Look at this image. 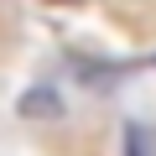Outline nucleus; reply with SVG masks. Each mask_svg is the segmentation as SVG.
<instances>
[{
	"label": "nucleus",
	"mask_w": 156,
	"mask_h": 156,
	"mask_svg": "<svg viewBox=\"0 0 156 156\" xmlns=\"http://www.w3.org/2000/svg\"><path fill=\"white\" fill-rule=\"evenodd\" d=\"M21 109H26V115H37V120H42V115H57V109H62V99H57V94H52V89H31V94H26V99H21Z\"/></svg>",
	"instance_id": "1"
}]
</instances>
